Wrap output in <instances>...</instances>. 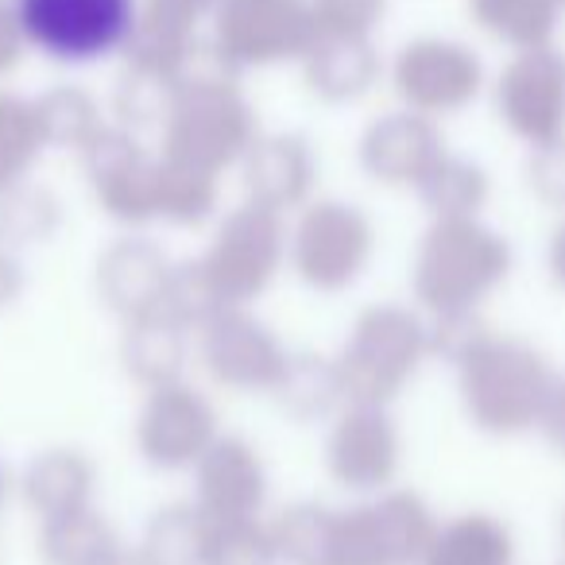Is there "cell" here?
I'll use <instances>...</instances> for the list:
<instances>
[{
    "instance_id": "6da1fadb",
    "label": "cell",
    "mask_w": 565,
    "mask_h": 565,
    "mask_svg": "<svg viewBox=\"0 0 565 565\" xmlns=\"http://www.w3.org/2000/svg\"><path fill=\"white\" fill-rule=\"evenodd\" d=\"M17 24L55 63H97L132 40L136 0H17Z\"/></svg>"
}]
</instances>
